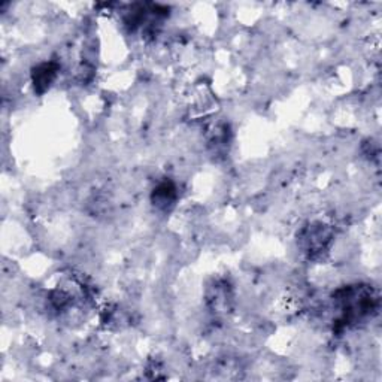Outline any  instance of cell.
I'll return each mask as SVG.
<instances>
[{"label":"cell","instance_id":"cell-1","mask_svg":"<svg viewBox=\"0 0 382 382\" xmlns=\"http://www.w3.org/2000/svg\"><path fill=\"white\" fill-rule=\"evenodd\" d=\"M302 241L304 244V249H307V253H309V256L321 254L323 251H325L327 242L330 241V233L325 230V227L323 224H315L304 232Z\"/></svg>","mask_w":382,"mask_h":382},{"label":"cell","instance_id":"cell-3","mask_svg":"<svg viewBox=\"0 0 382 382\" xmlns=\"http://www.w3.org/2000/svg\"><path fill=\"white\" fill-rule=\"evenodd\" d=\"M152 203L160 210H168L177 200V189L170 181H165L159 184L152 191Z\"/></svg>","mask_w":382,"mask_h":382},{"label":"cell","instance_id":"cell-2","mask_svg":"<svg viewBox=\"0 0 382 382\" xmlns=\"http://www.w3.org/2000/svg\"><path fill=\"white\" fill-rule=\"evenodd\" d=\"M57 72L59 66L52 61L38 64L34 72H31V81H34L35 91H38L39 94L45 93L54 82V80H56Z\"/></svg>","mask_w":382,"mask_h":382}]
</instances>
